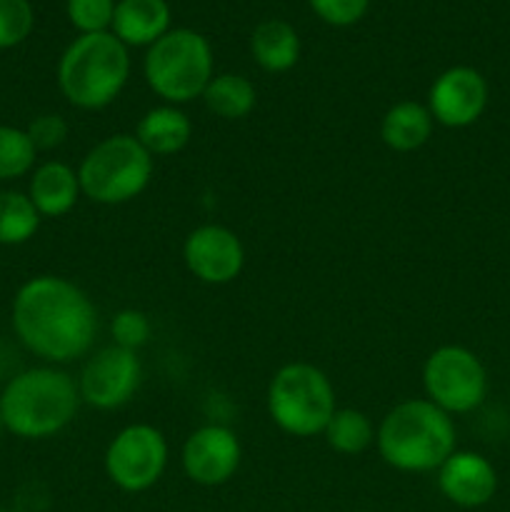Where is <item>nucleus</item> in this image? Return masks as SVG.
I'll list each match as a JSON object with an SVG mask.
<instances>
[{
    "label": "nucleus",
    "instance_id": "obj_1",
    "mask_svg": "<svg viewBox=\"0 0 510 512\" xmlns=\"http://www.w3.org/2000/svg\"><path fill=\"white\" fill-rule=\"evenodd\" d=\"M13 330L38 358L55 365L73 363L93 348L98 310L73 280L35 275L15 293Z\"/></svg>",
    "mask_w": 510,
    "mask_h": 512
},
{
    "label": "nucleus",
    "instance_id": "obj_2",
    "mask_svg": "<svg viewBox=\"0 0 510 512\" xmlns=\"http://www.w3.org/2000/svg\"><path fill=\"white\" fill-rule=\"evenodd\" d=\"M378 453L400 473H435L458 445L453 415L428 398L403 400L375 430Z\"/></svg>",
    "mask_w": 510,
    "mask_h": 512
},
{
    "label": "nucleus",
    "instance_id": "obj_3",
    "mask_svg": "<svg viewBox=\"0 0 510 512\" xmlns=\"http://www.w3.org/2000/svg\"><path fill=\"white\" fill-rule=\"evenodd\" d=\"M78 380L60 368H30L15 375L0 395L5 430L25 440L63 433L80 410Z\"/></svg>",
    "mask_w": 510,
    "mask_h": 512
},
{
    "label": "nucleus",
    "instance_id": "obj_4",
    "mask_svg": "<svg viewBox=\"0 0 510 512\" xmlns=\"http://www.w3.org/2000/svg\"><path fill=\"white\" fill-rule=\"evenodd\" d=\"M130 53L113 33L78 35L58 63V85L73 108L103 110L123 93Z\"/></svg>",
    "mask_w": 510,
    "mask_h": 512
},
{
    "label": "nucleus",
    "instance_id": "obj_5",
    "mask_svg": "<svg viewBox=\"0 0 510 512\" xmlns=\"http://www.w3.org/2000/svg\"><path fill=\"white\" fill-rule=\"evenodd\" d=\"M213 48L198 30L170 28L145 53L143 75L148 88L168 105H185L203 98L213 80Z\"/></svg>",
    "mask_w": 510,
    "mask_h": 512
},
{
    "label": "nucleus",
    "instance_id": "obj_6",
    "mask_svg": "<svg viewBox=\"0 0 510 512\" xmlns=\"http://www.w3.org/2000/svg\"><path fill=\"white\" fill-rule=\"evenodd\" d=\"M268 415L278 430L293 438L325 433L335 405V388L328 375L310 363H288L268 385Z\"/></svg>",
    "mask_w": 510,
    "mask_h": 512
},
{
    "label": "nucleus",
    "instance_id": "obj_7",
    "mask_svg": "<svg viewBox=\"0 0 510 512\" xmlns=\"http://www.w3.org/2000/svg\"><path fill=\"white\" fill-rule=\"evenodd\" d=\"M153 160L135 135H110L80 160V190L98 205L130 203L143 195L153 180Z\"/></svg>",
    "mask_w": 510,
    "mask_h": 512
},
{
    "label": "nucleus",
    "instance_id": "obj_8",
    "mask_svg": "<svg viewBox=\"0 0 510 512\" xmlns=\"http://www.w3.org/2000/svg\"><path fill=\"white\" fill-rule=\"evenodd\" d=\"M425 398L448 415H465L480 408L488 395V370L473 350L440 345L423 365Z\"/></svg>",
    "mask_w": 510,
    "mask_h": 512
},
{
    "label": "nucleus",
    "instance_id": "obj_9",
    "mask_svg": "<svg viewBox=\"0 0 510 512\" xmlns=\"http://www.w3.org/2000/svg\"><path fill=\"white\" fill-rule=\"evenodd\" d=\"M103 463L115 488L123 493H145L168 468V440L155 425H128L110 440Z\"/></svg>",
    "mask_w": 510,
    "mask_h": 512
},
{
    "label": "nucleus",
    "instance_id": "obj_10",
    "mask_svg": "<svg viewBox=\"0 0 510 512\" xmlns=\"http://www.w3.org/2000/svg\"><path fill=\"white\" fill-rule=\"evenodd\" d=\"M143 365L133 350L108 345L83 365L78 378L80 400L95 410H118L138 393Z\"/></svg>",
    "mask_w": 510,
    "mask_h": 512
},
{
    "label": "nucleus",
    "instance_id": "obj_11",
    "mask_svg": "<svg viewBox=\"0 0 510 512\" xmlns=\"http://www.w3.org/2000/svg\"><path fill=\"white\" fill-rule=\"evenodd\" d=\"M488 108V80L470 65L443 70L428 90V110L443 128H470Z\"/></svg>",
    "mask_w": 510,
    "mask_h": 512
},
{
    "label": "nucleus",
    "instance_id": "obj_12",
    "mask_svg": "<svg viewBox=\"0 0 510 512\" xmlns=\"http://www.w3.org/2000/svg\"><path fill=\"white\" fill-rule=\"evenodd\" d=\"M185 268L205 285H228L243 273L245 245L225 225H200L183 243Z\"/></svg>",
    "mask_w": 510,
    "mask_h": 512
},
{
    "label": "nucleus",
    "instance_id": "obj_13",
    "mask_svg": "<svg viewBox=\"0 0 510 512\" xmlns=\"http://www.w3.org/2000/svg\"><path fill=\"white\" fill-rule=\"evenodd\" d=\"M240 460H243V445L238 435L225 425H203L193 430L180 453L185 475L203 488H218L233 480Z\"/></svg>",
    "mask_w": 510,
    "mask_h": 512
},
{
    "label": "nucleus",
    "instance_id": "obj_14",
    "mask_svg": "<svg viewBox=\"0 0 510 512\" xmlns=\"http://www.w3.org/2000/svg\"><path fill=\"white\" fill-rule=\"evenodd\" d=\"M438 488L458 508H483L498 493V473L485 455L455 450L438 468Z\"/></svg>",
    "mask_w": 510,
    "mask_h": 512
},
{
    "label": "nucleus",
    "instance_id": "obj_15",
    "mask_svg": "<svg viewBox=\"0 0 510 512\" xmlns=\"http://www.w3.org/2000/svg\"><path fill=\"white\" fill-rule=\"evenodd\" d=\"M170 30V5L165 0H118L110 33L125 48H150Z\"/></svg>",
    "mask_w": 510,
    "mask_h": 512
},
{
    "label": "nucleus",
    "instance_id": "obj_16",
    "mask_svg": "<svg viewBox=\"0 0 510 512\" xmlns=\"http://www.w3.org/2000/svg\"><path fill=\"white\" fill-rule=\"evenodd\" d=\"M80 195L83 190H80L78 170L60 160L43 163L40 168H35L33 178H30L28 198L33 200L40 218H63L78 205Z\"/></svg>",
    "mask_w": 510,
    "mask_h": 512
},
{
    "label": "nucleus",
    "instance_id": "obj_17",
    "mask_svg": "<svg viewBox=\"0 0 510 512\" xmlns=\"http://www.w3.org/2000/svg\"><path fill=\"white\" fill-rule=\"evenodd\" d=\"M135 138L153 158H168L180 153L193 138V123L178 105L150 108L135 125Z\"/></svg>",
    "mask_w": 510,
    "mask_h": 512
},
{
    "label": "nucleus",
    "instance_id": "obj_18",
    "mask_svg": "<svg viewBox=\"0 0 510 512\" xmlns=\"http://www.w3.org/2000/svg\"><path fill=\"white\" fill-rule=\"evenodd\" d=\"M435 120L428 105L415 100H400L385 110L380 120V138L395 153H415L430 140Z\"/></svg>",
    "mask_w": 510,
    "mask_h": 512
},
{
    "label": "nucleus",
    "instance_id": "obj_19",
    "mask_svg": "<svg viewBox=\"0 0 510 512\" xmlns=\"http://www.w3.org/2000/svg\"><path fill=\"white\" fill-rule=\"evenodd\" d=\"M250 55L265 73H288L300 60V38L288 20H263L250 35Z\"/></svg>",
    "mask_w": 510,
    "mask_h": 512
},
{
    "label": "nucleus",
    "instance_id": "obj_20",
    "mask_svg": "<svg viewBox=\"0 0 510 512\" xmlns=\"http://www.w3.org/2000/svg\"><path fill=\"white\" fill-rule=\"evenodd\" d=\"M203 103L208 113L223 120H243L258 105V90L245 75L220 73L213 75L203 93Z\"/></svg>",
    "mask_w": 510,
    "mask_h": 512
},
{
    "label": "nucleus",
    "instance_id": "obj_21",
    "mask_svg": "<svg viewBox=\"0 0 510 512\" xmlns=\"http://www.w3.org/2000/svg\"><path fill=\"white\" fill-rule=\"evenodd\" d=\"M325 443L340 455H360L375 443V428L363 410L338 408L325 425Z\"/></svg>",
    "mask_w": 510,
    "mask_h": 512
},
{
    "label": "nucleus",
    "instance_id": "obj_22",
    "mask_svg": "<svg viewBox=\"0 0 510 512\" xmlns=\"http://www.w3.org/2000/svg\"><path fill=\"white\" fill-rule=\"evenodd\" d=\"M40 213L33 200L18 190H0V245H23L35 238Z\"/></svg>",
    "mask_w": 510,
    "mask_h": 512
},
{
    "label": "nucleus",
    "instance_id": "obj_23",
    "mask_svg": "<svg viewBox=\"0 0 510 512\" xmlns=\"http://www.w3.org/2000/svg\"><path fill=\"white\" fill-rule=\"evenodd\" d=\"M35 145L28 133L13 125H0V180H15L35 165Z\"/></svg>",
    "mask_w": 510,
    "mask_h": 512
},
{
    "label": "nucleus",
    "instance_id": "obj_24",
    "mask_svg": "<svg viewBox=\"0 0 510 512\" xmlns=\"http://www.w3.org/2000/svg\"><path fill=\"white\" fill-rule=\"evenodd\" d=\"M35 13L30 0H0V50L15 48L33 33Z\"/></svg>",
    "mask_w": 510,
    "mask_h": 512
},
{
    "label": "nucleus",
    "instance_id": "obj_25",
    "mask_svg": "<svg viewBox=\"0 0 510 512\" xmlns=\"http://www.w3.org/2000/svg\"><path fill=\"white\" fill-rule=\"evenodd\" d=\"M65 13H68L70 25L80 30V35L108 33L113 25L115 0H68Z\"/></svg>",
    "mask_w": 510,
    "mask_h": 512
},
{
    "label": "nucleus",
    "instance_id": "obj_26",
    "mask_svg": "<svg viewBox=\"0 0 510 512\" xmlns=\"http://www.w3.org/2000/svg\"><path fill=\"white\" fill-rule=\"evenodd\" d=\"M150 333H153V325H150V318L143 310L125 308L120 310V313H115L113 323H110L113 345L133 350V353H138V350L148 343Z\"/></svg>",
    "mask_w": 510,
    "mask_h": 512
},
{
    "label": "nucleus",
    "instance_id": "obj_27",
    "mask_svg": "<svg viewBox=\"0 0 510 512\" xmlns=\"http://www.w3.org/2000/svg\"><path fill=\"white\" fill-rule=\"evenodd\" d=\"M308 5L323 23L333 25V28H348V25L363 20L370 8V0H308Z\"/></svg>",
    "mask_w": 510,
    "mask_h": 512
},
{
    "label": "nucleus",
    "instance_id": "obj_28",
    "mask_svg": "<svg viewBox=\"0 0 510 512\" xmlns=\"http://www.w3.org/2000/svg\"><path fill=\"white\" fill-rule=\"evenodd\" d=\"M25 133H28L35 150H55L68 140V123H65L63 115L45 113L33 118Z\"/></svg>",
    "mask_w": 510,
    "mask_h": 512
},
{
    "label": "nucleus",
    "instance_id": "obj_29",
    "mask_svg": "<svg viewBox=\"0 0 510 512\" xmlns=\"http://www.w3.org/2000/svg\"><path fill=\"white\" fill-rule=\"evenodd\" d=\"M5 428V425H3V415H0V430H3Z\"/></svg>",
    "mask_w": 510,
    "mask_h": 512
}]
</instances>
